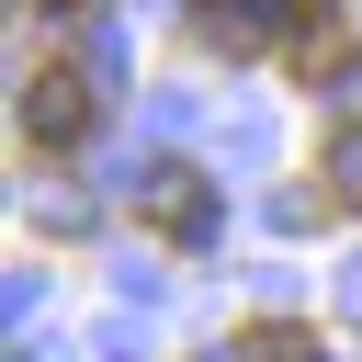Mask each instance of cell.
Wrapping results in <instances>:
<instances>
[{
    "mask_svg": "<svg viewBox=\"0 0 362 362\" xmlns=\"http://www.w3.org/2000/svg\"><path fill=\"white\" fill-rule=\"evenodd\" d=\"M136 215H147L158 238H181V249H204V238L226 226V204H215V181H204L192 158H147V170H136Z\"/></svg>",
    "mask_w": 362,
    "mask_h": 362,
    "instance_id": "cell-1",
    "label": "cell"
},
{
    "mask_svg": "<svg viewBox=\"0 0 362 362\" xmlns=\"http://www.w3.org/2000/svg\"><path fill=\"white\" fill-rule=\"evenodd\" d=\"M23 136H34V147H79V136H90V79H79V68L23 79Z\"/></svg>",
    "mask_w": 362,
    "mask_h": 362,
    "instance_id": "cell-2",
    "label": "cell"
},
{
    "mask_svg": "<svg viewBox=\"0 0 362 362\" xmlns=\"http://www.w3.org/2000/svg\"><path fill=\"white\" fill-rule=\"evenodd\" d=\"M317 192L362 215V124H339V136H328V158H317Z\"/></svg>",
    "mask_w": 362,
    "mask_h": 362,
    "instance_id": "cell-3",
    "label": "cell"
},
{
    "mask_svg": "<svg viewBox=\"0 0 362 362\" xmlns=\"http://www.w3.org/2000/svg\"><path fill=\"white\" fill-rule=\"evenodd\" d=\"M249 362H317V328L305 317H260L249 328Z\"/></svg>",
    "mask_w": 362,
    "mask_h": 362,
    "instance_id": "cell-4",
    "label": "cell"
},
{
    "mask_svg": "<svg viewBox=\"0 0 362 362\" xmlns=\"http://www.w3.org/2000/svg\"><path fill=\"white\" fill-rule=\"evenodd\" d=\"M34 215H45L57 238H79V226H90V192H68V181H57V192H34Z\"/></svg>",
    "mask_w": 362,
    "mask_h": 362,
    "instance_id": "cell-5",
    "label": "cell"
},
{
    "mask_svg": "<svg viewBox=\"0 0 362 362\" xmlns=\"http://www.w3.org/2000/svg\"><path fill=\"white\" fill-rule=\"evenodd\" d=\"M317 215H328V192H305V181H283V192H272V226H317Z\"/></svg>",
    "mask_w": 362,
    "mask_h": 362,
    "instance_id": "cell-6",
    "label": "cell"
},
{
    "mask_svg": "<svg viewBox=\"0 0 362 362\" xmlns=\"http://www.w3.org/2000/svg\"><path fill=\"white\" fill-rule=\"evenodd\" d=\"M328 102H339V113L362 124V57H339V68H328Z\"/></svg>",
    "mask_w": 362,
    "mask_h": 362,
    "instance_id": "cell-7",
    "label": "cell"
},
{
    "mask_svg": "<svg viewBox=\"0 0 362 362\" xmlns=\"http://www.w3.org/2000/svg\"><path fill=\"white\" fill-rule=\"evenodd\" d=\"M204 362H249V339H215V351H204Z\"/></svg>",
    "mask_w": 362,
    "mask_h": 362,
    "instance_id": "cell-8",
    "label": "cell"
},
{
    "mask_svg": "<svg viewBox=\"0 0 362 362\" xmlns=\"http://www.w3.org/2000/svg\"><path fill=\"white\" fill-rule=\"evenodd\" d=\"M339 305H351V317H362V260H351V283H339Z\"/></svg>",
    "mask_w": 362,
    "mask_h": 362,
    "instance_id": "cell-9",
    "label": "cell"
},
{
    "mask_svg": "<svg viewBox=\"0 0 362 362\" xmlns=\"http://www.w3.org/2000/svg\"><path fill=\"white\" fill-rule=\"evenodd\" d=\"M45 11H90V0H45Z\"/></svg>",
    "mask_w": 362,
    "mask_h": 362,
    "instance_id": "cell-10",
    "label": "cell"
}]
</instances>
